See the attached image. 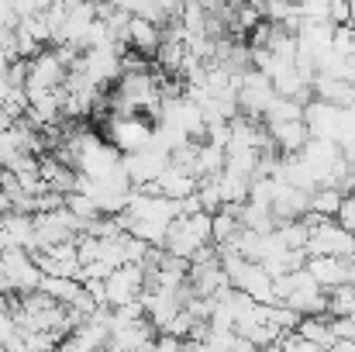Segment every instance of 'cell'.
Wrapping results in <instances>:
<instances>
[{"instance_id":"6da1fadb","label":"cell","mask_w":355,"mask_h":352,"mask_svg":"<svg viewBox=\"0 0 355 352\" xmlns=\"http://www.w3.org/2000/svg\"><path fill=\"white\" fill-rule=\"evenodd\" d=\"M176 218H180L176 201H166L155 190H131V201L121 215V228L152 249H162L166 232L173 228Z\"/></svg>"},{"instance_id":"7a4b0ae2","label":"cell","mask_w":355,"mask_h":352,"mask_svg":"<svg viewBox=\"0 0 355 352\" xmlns=\"http://www.w3.org/2000/svg\"><path fill=\"white\" fill-rule=\"evenodd\" d=\"M211 249V215H193V218H176L173 228L166 232L162 252L183 262H193L200 252Z\"/></svg>"},{"instance_id":"3957f363","label":"cell","mask_w":355,"mask_h":352,"mask_svg":"<svg viewBox=\"0 0 355 352\" xmlns=\"http://www.w3.org/2000/svg\"><path fill=\"white\" fill-rule=\"evenodd\" d=\"M307 255H331V259H352L355 255V235H349L338 221L307 215Z\"/></svg>"},{"instance_id":"277c9868","label":"cell","mask_w":355,"mask_h":352,"mask_svg":"<svg viewBox=\"0 0 355 352\" xmlns=\"http://www.w3.org/2000/svg\"><path fill=\"white\" fill-rule=\"evenodd\" d=\"M104 142L118 152V156H135V152H145L152 145V121L138 115H111L104 124Z\"/></svg>"},{"instance_id":"5b68a950","label":"cell","mask_w":355,"mask_h":352,"mask_svg":"<svg viewBox=\"0 0 355 352\" xmlns=\"http://www.w3.org/2000/svg\"><path fill=\"white\" fill-rule=\"evenodd\" d=\"M145 294V273L141 266H118L107 280H104V308L121 311V308H135Z\"/></svg>"},{"instance_id":"8992f818","label":"cell","mask_w":355,"mask_h":352,"mask_svg":"<svg viewBox=\"0 0 355 352\" xmlns=\"http://www.w3.org/2000/svg\"><path fill=\"white\" fill-rule=\"evenodd\" d=\"M66 66L59 62L55 52H38L35 59H28V76H24V94L28 97H42V94H59L66 83Z\"/></svg>"},{"instance_id":"52a82bcc","label":"cell","mask_w":355,"mask_h":352,"mask_svg":"<svg viewBox=\"0 0 355 352\" xmlns=\"http://www.w3.org/2000/svg\"><path fill=\"white\" fill-rule=\"evenodd\" d=\"M121 56H124V52H118V49L83 52V56H80V62H76L73 69H80V73H83V80L104 94L111 83H118L121 80Z\"/></svg>"},{"instance_id":"ba28073f","label":"cell","mask_w":355,"mask_h":352,"mask_svg":"<svg viewBox=\"0 0 355 352\" xmlns=\"http://www.w3.org/2000/svg\"><path fill=\"white\" fill-rule=\"evenodd\" d=\"M0 262H3L7 297H14V294H17V297H24V294H35V290H38L42 273H38V266H35V255H31V252L14 249V252L0 255Z\"/></svg>"},{"instance_id":"9c48e42d","label":"cell","mask_w":355,"mask_h":352,"mask_svg":"<svg viewBox=\"0 0 355 352\" xmlns=\"http://www.w3.org/2000/svg\"><path fill=\"white\" fill-rule=\"evenodd\" d=\"M266 135H269L272 152H276V156H283V159L300 156V149L311 142V135H307L304 121H279V124H266Z\"/></svg>"},{"instance_id":"30bf717a","label":"cell","mask_w":355,"mask_h":352,"mask_svg":"<svg viewBox=\"0 0 355 352\" xmlns=\"http://www.w3.org/2000/svg\"><path fill=\"white\" fill-rule=\"evenodd\" d=\"M304 269L311 273V280L321 287V290H338L349 283V259H331V255H307Z\"/></svg>"},{"instance_id":"8fae6325","label":"cell","mask_w":355,"mask_h":352,"mask_svg":"<svg viewBox=\"0 0 355 352\" xmlns=\"http://www.w3.org/2000/svg\"><path fill=\"white\" fill-rule=\"evenodd\" d=\"M159 45H162V28H155L148 21H138V17L128 21V49L135 56H152L155 59Z\"/></svg>"},{"instance_id":"7c38bea8","label":"cell","mask_w":355,"mask_h":352,"mask_svg":"<svg viewBox=\"0 0 355 352\" xmlns=\"http://www.w3.org/2000/svg\"><path fill=\"white\" fill-rule=\"evenodd\" d=\"M38 294H45L52 304L59 308H69L80 294H83V283L80 280H62V276H42L38 280Z\"/></svg>"},{"instance_id":"4fadbf2b","label":"cell","mask_w":355,"mask_h":352,"mask_svg":"<svg viewBox=\"0 0 355 352\" xmlns=\"http://www.w3.org/2000/svg\"><path fill=\"white\" fill-rule=\"evenodd\" d=\"M293 335L304 339V342H311V346H318V349H324V352L335 342V335H331V318H300V325H297Z\"/></svg>"},{"instance_id":"5bb4252c","label":"cell","mask_w":355,"mask_h":352,"mask_svg":"<svg viewBox=\"0 0 355 352\" xmlns=\"http://www.w3.org/2000/svg\"><path fill=\"white\" fill-rule=\"evenodd\" d=\"M338 208H342V194H338V190H331V187H321V190H314V194H311V215L335 221Z\"/></svg>"},{"instance_id":"9a60e30c","label":"cell","mask_w":355,"mask_h":352,"mask_svg":"<svg viewBox=\"0 0 355 352\" xmlns=\"http://www.w3.org/2000/svg\"><path fill=\"white\" fill-rule=\"evenodd\" d=\"M279 121H304V104L272 97V104H269V111L262 117V124H279Z\"/></svg>"},{"instance_id":"2e32d148","label":"cell","mask_w":355,"mask_h":352,"mask_svg":"<svg viewBox=\"0 0 355 352\" xmlns=\"http://www.w3.org/2000/svg\"><path fill=\"white\" fill-rule=\"evenodd\" d=\"M335 221H338L349 235H355V194H345V197H342V208H338Z\"/></svg>"},{"instance_id":"e0dca14e","label":"cell","mask_w":355,"mask_h":352,"mask_svg":"<svg viewBox=\"0 0 355 352\" xmlns=\"http://www.w3.org/2000/svg\"><path fill=\"white\" fill-rule=\"evenodd\" d=\"M279 352H324V349H318V346H311V342H304L297 335H286V339H279Z\"/></svg>"},{"instance_id":"ac0fdd59","label":"cell","mask_w":355,"mask_h":352,"mask_svg":"<svg viewBox=\"0 0 355 352\" xmlns=\"http://www.w3.org/2000/svg\"><path fill=\"white\" fill-rule=\"evenodd\" d=\"M328 352H355V342H349V339H335V342L328 346Z\"/></svg>"},{"instance_id":"d6986e66","label":"cell","mask_w":355,"mask_h":352,"mask_svg":"<svg viewBox=\"0 0 355 352\" xmlns=\"http://www.w3.org/2000/svg\"><path fill=\"white\" fill-rule=\"evenodd\" d=\"M228 352H259V349H255V346H248L245 339H238V335H235V342L228 346Z\"/></svg>"},{"instance_id":"ffe728a7","label":"cell","mask_w":355,"mask_h":352,"mask_svg":"<svg viewBox=\"0 0 355 352\" xmlns=\"http://www.w3.org/2000/svg\"><path fill=\"white\" fill-rule=\"evenodd\" d=\"M349 28H355V0L349 3Z\"/></svg>"}]
</instances>
